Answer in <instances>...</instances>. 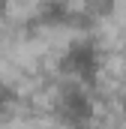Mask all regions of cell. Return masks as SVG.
<instances>
[{
  "mask_svg": "<svg viewBox=\"0 0 126 129\" xmlns=\"http://www.w3.org/2000/svg\"><path fill=\"white\" fill-rule=\"evenodd\" d=\"M48 114L57 129H93L99 123L96 90L75 81H57L48 93Z\"/></svg>",
  "mask_w": 126,
  "mask_h": 129,
  "instance_id": "2",
  "label": "cell"
},
{
  "mask_svg": "<svg viewBox=\"0 0 126 129\" xmlns=\"http://www.w3.org/2000/svg\"><path fill=\"white\" fill-rule=\"evenodd\" d=\"M60 81H75L84 87H96L105 72V42L93 30H75L57 51Z\"/></svg>",
  "mask_w": 126,
  "mask_h": 129,
  "instance_id": "1",
  "label": "cell"
},
{
  "mask_svg": "<svg viewBox=\"0 0 126 129\" xmlns=\"http://www.w3.org/2000/svg\"><path fill=\"white\" fill-rule=\"evenodd\" d=\"M21 108V87L9 78H0V126H6Z\"/></svg>",
  "mask_w": 126,
  "mask_h": 129,
  "instance_id": "3",
  "label": "cell"
},
{
  "mask_svg": "<svg viewBox=\"0 0 126 129\" xmlns=\"http://www.w3.org/2000/svg\"><path fill=\"white\" fill-rule=\"evenodd\" d=\"M93 129H120V126H114V123H96Z\"/></svg>",
  "mask_w": 126,
  "mask_h": 129,
  "instance_id": "4",
  "label": "cell"
}]
</instances>
